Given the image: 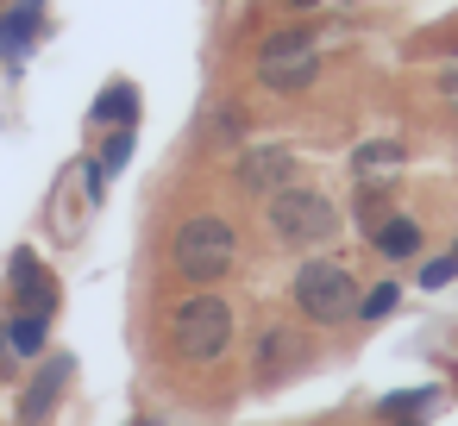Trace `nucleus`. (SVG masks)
Masks as SVG:
<instances>
[{
    "label": "nucleus",
    "mask_w": 458,
    "mask_h": 426,
    "mask_svg": "<svg viewBox=\"0 0 458 426\" xmlns=\"http://www.w3.org/2000/svg\"><path fill=\"white\" fill-rule=\"evenodd\" d=\"M170 257H176V276H182V282L208 288V282H220V276L233 270V257H239V238H233V226H226V220L201 213V220H182V226H176V238H170Z\"/></svg>",
    "instance_id": "f257e3e1"
},
{
    "label": "nucleus",
    "mask_w": 458,
    "mask_h": 426,
    "mask_svg": "<svg viewBox=\"0 0 458 426\" xmlns=\"http://www.w3.org/2000/svg\"><path fill=\"white\" fill-rule=\"evenodd\" d=\"M226 345H233V313H226L220 295H189L170 313V351L182 363H214Z\"/></svg>",
    "instance_id": "f03ea898"
},
{
    "label": "nucleus",
    "mask_w": 458,
    "mask_h": 426,
    "mask_svg": "<svg viewBox=\"0 0 458 426\" xmlns=\"http://www.w3.org/2000/svg\"><path fill=\"white\" fill-rule=\"evenodd\" d=\"M270 226H276V238H289V245H327L333 238V226H339V213H333V201L320 195V188H276L270 195Z\"/></svg>",
    "instance_id": "7ed1b4c3"
},
{
    "label": "nucleus",
    "mask_w": 458,
    "mask_h": 426,
    "mask_svg": "<svg viewBox=\"0 0 458 426\" xmlns=\"http://www.w3.org/2000/svg\"><path fill=\"white\" fill-rule=\"evenodd\" d=\"M289 295H295V307H301L308 320H320V326H333V320H345V313L358 307V282H352L345 263H301Z\"/></svg>",
    "instance_id": "20e7f679"
},
{
    "label": "nucleus",
    "mask_w": 458,
    "mask_h": 426,
    "mask_svg": "<svg viewBox=\"0 0 458 426\" xmlns=\"http://www.w3.org/2000/svg\"><path fill=\"white\" fill-rule=\"evenodd\" d=\"M314 70H320V57H314V38H308V32H270L264 51H258V82L276 88V95L308 88Z\"/></svg>",
    "instance_id": "39448f33"
},
{
    "label": "nucleus",
    "mask_w": 458,
    "mask_h": 426,
    "mask_svg": "<svg viewBox=\"0 0 458 426\" xmlns=\"http://www.w3.org/2000/svg\"><path fill=\"white\" fill-rule=\"evenodd\" d=\"M239 182L258 188V195L289 188V182H295V151H283V145H251L245 163H239Z\"/></svg>",
    "instance_id": "423d86ee"
},
{
    "label": "nucleus",
    "mask_w": 458,
    "mask_h": 426,
    "mask_svg": "<svg viewBox=\"0 0 458 426\" xmlns=\"http://www.w3.org/2000/svg\"><path fill=\"white\" fill-rule=\"evenodd\" d=\"M13 276H20V301H26V313H51L57 307V288H51V276H38V263L20 251L13 257Z\"/></svg>",
    "instance_id": "0eeeda50"
},
{
    "label": "nucleus",
    "mask_w": 458,
    "mask_h": 426,
    "mask_svg": "<svg viewBox=\"0 0 458 426\" xmlns=\"http://www.w3.org/2000/svg\"><path fill=\"white\" fill-rule=\"evenodd\" d=\"M32 26H38V0H20L13 13H0V51L20 57V51L32 45Z\"/></svg>",
    "instance_id": "6e6552de"
},
{
    "label": "nucleus",
    "mask_w": 458,
    "mask_h": 426,
    "mask_svg": "<svg viewBox=\"0 0 458 426\" xmlns=\"http://www.w3.org/2000/svg\"><path fill=\"white\" fill-rule=\"evenodd\" d=\"M370 238H377V251H383V257H414V251H420V226H414V220H402V213H395V220H383Z\"/></svg>",
    "instance_id": "1a4fd4ad"
},
{
    "label": "nucleus",
    "mask_w": 458,
    "mask_h": 426,
    "mask_svg": "<svg viewBox=\"0 0 458 426\" xmlns=\"http://www.w3.org/2000/svg\"><path fill=\"white\" fill-rule=\"evenodd\" d=\"M57 388H64V370H51V376H38L32 388H26V401H20V420L26 426H38L51 407H57Z\"/></svg>",
    "instance_id": "9d476101"
},
{
    "label": "nucleus",
    "mask_w": 458,
    "mask_h": 426,
    "mask_svg": "<svg viewBox=\"0 0 458 426\" xmlns=\"http://www.w3.org/2000/svg\"><path fill=\"white\" fill-rule=\"evenodd\" d=\"M132 113H139V95H132L126 82H114V88L95 101V120H101V126H132Z\"/></svg>",
    "instance_id": "9b49d317"
},
{
    "label": "nucleus",
    "mask_w": 458,
    "mask_h": 426,
    "mask_svg": "<svg viewBox=\"0 0 458 426\" xmlns=\"http://www.w3.org/2000/svg\"><path fill=\"white\" fill-rule=\"evenodd\" d=\"M7 338H13V351H20V357H38V351H45V313H20Z\"/></svg>",
    "instance_id": "f8f14e48"
},
{
    "label": "nucleus",
    "mask_w": 458,
    "mask_h": 426,
    "mask_svg": "<svg viewBox=\"0 0 458 426\" xmlns=\"http://www.w3.org/2000/svg\"><path fill=\"white\" fill-rule=\"evenodd\" d=\"M383 163H402V138H377L352 157V170H383Z\"/></svg>",
    "instance_id": "ddd939ff"
},
{
    "label": "nucleus",
    "mask_w": 458,
    "mask_h": 426,
    "mask_svg": "<svg viewBox=\"0 0 458 426\" xmlns=\"http://www.w3.org/2000/svg\"><path fill=\"white\" fill-rule=\"evenodd\" d=\"M389 307H395V282H377V288L358 301V313H364V320H383Z\"/></svg>",
    "instance_id": "4468645a"
},
{
    "label": "nucleus",
    "mask_w": 458,
    "mask_h": 426,
    "mask_svg": "<svg viewBox=\"0 0 458 426\" xmlns=\"http://www.w3.org/2000/svg\"><path fill=\"white\" fill-rule=\"evenodd\" d=\"M126 157H132V132H126V126H114V138H107V157H95V163H101V170H120Z\"/></svg>",
    "instance_id": "2eb2a0df"
},
{
    "label": "nucleus",
    "mask_w": 458,
    "mask_h": 426,
    "mask_svg": "<svg viewBox=\"0 0 458 426\" xmlns=\"http://www.w3.org/2000/svg\"><path fill=\"white\" fill-rule=\"evenodd\" d=\"M452 276H458V257H433V263L420 270V288H445Z\"/></svg>",
    "instance_id": "dca6fc26"
},
{
    "label": "nucleus",
    "mask_w": 458,
    "mask_h": 426,
    "mask_svg": "<svg viewBox=\"0 0 458 426\" xmlns=\"http://www.w3.org/2000/svg\"><path fill=\"white\" fill-rule=\"evenodd\" d=\"M283 357H289V338H283V332H264V376H276Z\"/></svg>",
    "instance_id": "f3484780"
},
{
    "label": "nucleus",
    "mask_w": 458,
    "mask_h": 426,
    "mask_svg": "<svg viewBox=\"0 0 458 426\" xmlns=\"http://www.w3.org/2000/svg\"><path fill=\"white\" fill-rule=\"evenodd\" d=\"M295 7H320V0H295Z\"/></svg>",
    "instance_id": "a211bd4d"
},
{
    "label": "nucleus",
    "mask_w": 458,
    "mask_h": 426,
    "mask_svg": "<svg viewBox=\"0 0 458 426\" xmlns=\"http://www.w3.org/2000/svg\"><path fill=\"white\" fill-rule=\"evenodd\" d=\"M0 7H7V0H0Z\"/></svg>",
    "instance_id": "6ab92c4d"
},
{
    "label": "nucleus",
    "mask_w": 458,
    "mask_h": 426,
    "mask_svg": "<svg viewBox=\"0 0 458 426\" xmlns=\"http://www.w3.org/2000/svg\"><path fill=\"white\" fill-rule=\"evenodd\" d=\"M452 257H458V251H452Z\"/></svg>",
    "instance_id": "aec40b11"
}]
</instances>
